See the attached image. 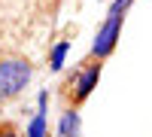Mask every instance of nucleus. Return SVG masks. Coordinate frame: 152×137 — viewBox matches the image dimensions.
Segmentation results:
<instances>
[{"label":"nucleus","mask_w":152,"mask_h":137,"mask_svg":"<svg viewBox=\"0 0 152 137\" xmlns=\"http://www.w3.org/2000/svg\"><path fill=\"white\" fill-rule=\"evenodd\" d=\"M34 64L28 58H0V101H12L31 85Z\"/></svg>","instance_id":"1"},{"label":"nucleus","mask_w":152,"mask_h":137,"mask_svg":"<svg viewBox=\"0 0 152 137\" xmlns=\"http://www.w3.org/2000/svg\"><path fill=\"white\" fill-rule=\"evenodd\" d=\"M100 73H104V61H88L85 67H79L70 76L67 95H70L73 107H79V104H85L88 97H91V92L97 89V82H100Z\"/></svg>","instance_id":"2"},{"label":"nucleus","mask_w":152,"mask_h":137,"mask_svg":"<svg viewBox=\"0 0 152 137\" xmlns=\"http://www.w3.org/2000/svg\"><path fill=\"white\" fill-rule=\"evenodd\" d=\"M122 24L125 18H113L107 15L100 21V28L94 31V40H91V61H107L119 46V37H122Z\"/></svg>","instance_id":"3"},{"label":"nucleus","mask_w":152,"mask_h":137,"mask_svg":"<svg viewBox=\"0 0 152 137\" xmlns=\"http://www.w3.org/2000/svg\"><path fill=\"white\" fill-rule=\"evenodd\" d=\"M55 137H82V116L79 107H67L61 113L58 125H55Z\"/></svg>","instance_id":"4"},{"label":"nucleus","mask_w":152,"mask_h":137,"mask_svg":"<svg viewBox=\"0 0 152 137\" xmlns=\"http://www.w3.org/2000/svg\"><path fill=\"white\" fill-rule=\"evenodd\" d=\"M67 55H70V40H58L52 49H49V70L61 73L64 64H67Z\"/></svg>","instance_id":"5"},{"label":"nucleus","mask_w":152,"mask_h":137,"mask_svg":"<svg viewBox=\"0 0 152 137\" xmlns=\"http://www.w3.org/2000/svg\"><path fill=\"white\" fill-rule=\"evenodd\" d=\"M24 137H49V119L46 113H34L24 125Z\"/></svg>","instance_id":"6"},{"label":"nucleus","mask_w":152,"mask_h":137,"mask_svg":"<svg viewBox=\"0 0 152 137\" xmlns=\"http://www.w3.org/2000/svg\"><path fill=\"white\" fill-rule=\"evenodd\" d=\"M131 3H134V0H110L107 15H113V18H125V15H128V9H131Z\"/></svg>","instance_id":"7"},{"label":"nucleus","mask_w":152,"mask_h":137,"mask_svg":"<svg viewBox=\"0 0 152 137\" xmlns=\"http://www.w3.org/2000/svg\"><path fill=\"white\" fill-rule=\"evenodd\" d=\"M46 110H49V92L40 89V92H37V110H34V113H46Z\"/></svg>","instance_id":"8"},{"label":"nucleus","mask_w":152,"mask_h":137,"mask_svg":"<svg viewBox=\"0 0 152 137\" xmlns=\"http://www.w3.org/2000/svg\"><path fill=\"white\" fill-rule=\"evenodd\" d=\"M0 137H24V134L15 131V128H9V125H0Z\"/></svg>","instance_id":"9"}]
</instances>
